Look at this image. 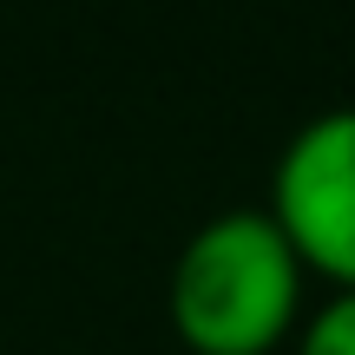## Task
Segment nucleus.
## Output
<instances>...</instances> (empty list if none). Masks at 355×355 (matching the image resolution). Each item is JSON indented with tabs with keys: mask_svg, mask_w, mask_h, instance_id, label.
I'll list each match as a JSON object with an SVG mask.
<instances>
[{
	"mask_svg": "<svg viewBox=\"0 0 355 355\" xmlns=\"http://www.w3.org/2000/svg\"><path fill=\"white\" fill-rule=\"evenodd\" d=\"M303 257L270 211H217L171 263V329L191 355H277L303 322Z\"/></svg>",
	"mask_w": 355,
	"mask_h": 355,
	"instance_id": "1",
	"label": "nucleus"
},
{
	"mask_svg": "<svg viewBox=\"0 0 355 355\" xmlns=\"http://www.w3.org/2000/svg\"><path fill=\"white\" fill-rule=\"evenodd\" d=\"M270 217L329 290H355V105L316 112L290 132L270 178Z\"/></svg>",
	"mask_w": 355,
	"mask_h": 355,
	"instance_id": "2",
	"label": "nucleus"
},
{
	"mask_svg": "<svg viewBox=\"0 0 355 355\" xmlns=\"http://www.w3.org/2000/svg\"><path fill=\"white\" fill-rule=\"evenodd\" d=\"M296 355H355V290H329V303H316V316L296 322Z\"/></svg>",
	"mask_w": 355,
	"mask_h": 355,
	"instance_id": "3",
	"label": "nucleus"
}]
</instances>
